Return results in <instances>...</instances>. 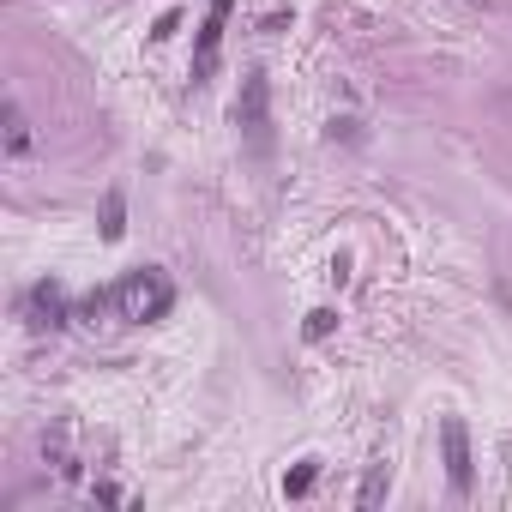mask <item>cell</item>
<instances>
[{"label":"cell","instance_id":"6da1fadb","mask_svg":"<svg viewBox=\"0 0 512 512\" xmlns=\"http://www.w3.org/2000/svg\"><path fill=\"white\" fill-rule=\"evenodd\" d=\"M109 302H115V314H121V320L151 326V320H163V314L175 308V284H169V272L139 266V272H127V278L109 290Z\"/></svg>","mask_w":512,"mask_h":512},{"label":"cell","instance_id":"7a4b0ae2","mask_svg":"<svg viewBox=\"0 0 512 512\" xmlns=\"http://www.w3.org/2000/svg\"><path fill=\"white\" fill-rule=\"evenodd\" d=\"M235 127L247 133V145H253V151H272V85H266V73H247V79H241Z\"/></svg>","mask_w":512,"mask_h":512},{"label":"cell","instance_id":"3957f363","mask_svg":"<svg viewBox=\"0 0 512 512\" xmlns=\"http://www.w3.org/2000/svg\"><path fill=\"white\" fill-rule=\"evenodd\" d=\"M440 446H446V476H452V494L464 500V494H470V482H476V464H470V428H464L458 416H446V422H440Z\"/></svg>","mask_w":512,"mask_h":512},{"label":"cell","instance_id":"277c9868","mask_svg":"<svg viewBox=\"0 0 512 512\" xmlns=\"http://www.w3.org/2000/svg\"><path fill=\"white\" fill-rule=\"evenodd\" d=\"M229 7H235V0H211V13H205V25H199V49H193V79H205V73L217 67V49H223V19H229Z\"/></svg>","mask_w":512,"mask_h":512},{"label":"cell","instance_id":"5b68a950","mask_svg":"<svg viewBox=\"0 0 512 512\" xmlns=\"http://www.w3.org/2000/svg\"><path fill=\"white\" fill-rule=\"evenodd\" d=\"M25 314H31L37 332H61V326H67V296H61V284H37V290L25 296Z\"/></svg>","mask_w":512,"mask_h":512},{"label":"cell","instance_id":"8992f818","mask_svg":"<svg viewBox=\"0 0 512 512\" xmlns=\"http://www.w3.org/2000/svg\"><path fill=\"white\" fill-rule=\"evenodd\" d=\"M121 235H127V199L109 187L103 193V241H121Z\"/></svg>","mask_w":512,"mask_h":512},{"label":"cell","instance_id":"52a82bcc","mask_svg":"<svg viewBox=\"0 0 512 512\" xmlns=\"http://www.w3.org/2000/svg\"><path fill=\"white\" fill-rule=\"evenodd\" d=\"M7 151H13V157H25V151H31V121H25V109H19V103H7Z\"/></svg>","mask_w":512,"mask_h":512},{"label":"cell","instance_id":"ba28073f","mask_svg":"<svg viewBox=\"0 0 512 512\" xmlns=\"http://www.w3.org/2000/svg\"><path fill=\"white\" fill-rule=\"evenodd\" d=\"M386 482H392V476H386V464H368V476H362V494H356V500H362V506H380V500H386Z\"/></svg>","mask_w":512,"mask_h":512},{"label":"cell","instance_id":"9c48e42d","mask_svg":"<svg viewBox=\"0 0 512 512\" xmlns=\"http://www.w3.org/2000/svg\"><path fill=\"white\" fill-rule=\"evenodd\" d=\"M314 482H320V464H296V470L284 476V494H290V500H302Z\"/></svg>","mask_w":512,"mask_h":512},{"label":"cell","instance_id":"30bf717a","mask_svg":"<svg viewBox=\"0 0 512 512\" xmlns=\"http://www.w3.org/2000/svg\"><path fill=\"white\" fill-rule=\"evenodd\" d=\"M332 326H338V314H332V308H314V314H308V338H326Z\"/></svg>","mask_w":512,"mask_h":512},{"label":"cell","instance_id":"8fae6325","mask_svg":"<svg viewBox=\"0 0 512 512\" xmlns=\"http://www.w3.org/2000/svg\"><path fill=\"white\" fill-rule=\"evenodd\" d=\"M332 139H350V145H356V139H362V133H356V121H350V115H344V121H332Z\"/></svg>","mask_w":512,"mask_h":512},{"label":"cell","instance_id":"7c38bea8","mask_svg":"<svg viewBox=\"0 0 512 512\" xmlns=\"http://www.w3.org/2000/svg\"><path fill=\"white\" fill-rule=\"evenodd\" d=\"M91 494H97V500H103V506H121V488H115V482H97V488H91Z\"/></svg>","mask_w":512,"mask_h":512},{"label":"cell","instance_id":"4fadbf2b","mask_svg":"<svg viewBox=\"0 0 512 512\" xmlns=\"http://www.w3.org/2000/svg\"><path fill=\"white\" fill-rule=\"evenodd\" d=\"M470 7H482V0H470Z\"/></svg>","mask_w":512,"mask_h":512}]
</instances>
